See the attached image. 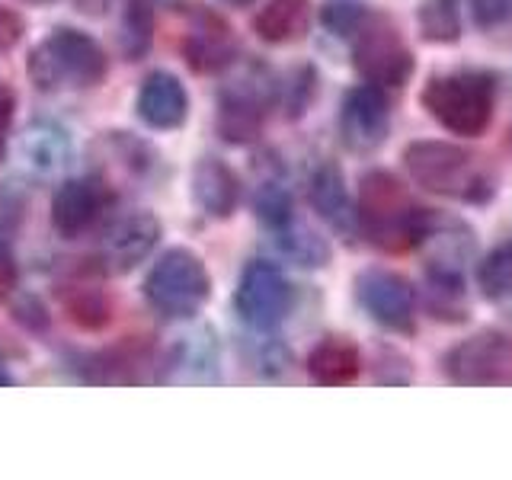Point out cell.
<instances>
[{"label":"cell","mask_w":512,"mask_h":480,"mask_svg":"<svg viewBox=\"0 0 512 480\" xmlns=\"http://www.w3.org/2000/svg\"><path fill=\"white\" fill-rule=\"evenodd\" d=\"M26 71L42 93L93 90L96 84H103V77L109 71V58L93 36L71 26H61L48 32L32 48Z\"/></svg>","instance_id":"cell-3"},{"label":"cell","mask_w":512,"mask_h":480,"mask_svg":"<svg viewBox=\"0 0 512 480\" xmlns=\"http://www.w3.org/2000/svg\"><path fill=\"white\" fill-rule=\"evenodd\" d=\"M154 42V7L151 0H125L122 23H119V45L128 61H138L151 52Z\"/></svg>","instance_id":"cell-22"},{"label":"cell","mask_w":512,"mask_h":480,"mask_svg":"<svg viewBox=\"0 0 512 480\" xmlns=\"http://www.w3.org/2000/svg\"><path fill=\"white\" fill-rule=\"evenodd\" d=\"M362 372V352L346 336H327L308 356V375L324 388H346Z\"/></svg>","instance_id":"cell-19"},{"label":"cell","mask_w":512,"mask_h":480,"mask_svg":"<svg viewBox=\"0 0 512 480\" xmlns=\"http://www.w3.org/2000/svg\"><path fill=\"white\" fill-rule=\"evenodd\" d=\"M135 109L144 125L157 128V132H170V128H180L189 119V93L176 74L154 71L144 77Z\"/></svg>","instance_id":"cell-15"},{"label":"cell","mask_w":512,"mask_h":480,"mask_svg":"<svg viewBox=\"0 0 512 480\" xmlns=\"http://www.w3.org/2000/svg\"><path fill=\"white\" fill-rule=\"evenodd\" d=\"M26 4H55V0H26Z\"/></svg>","instance_id":"cell-35"},{"label":"cell","mask_w":512,"mask_h":480,"mask_svg":"<svg viewBox=\"0 0 512 480\" xmlns=\"http://www.w3.org/2000/svg\"><path fill=\"white\" fill-rule=\"evenodd\" d=\"M308 196H311V205L314 212L324 218L330 228L352 240L359 237V215H356V202L349 199V189H346V176L343 170L324 160L314 176H311V186H308Z\"/></svg>","instance_id":"cell-17"},{"label":"cell","mask_w":512,"mask_h":480,"mask_svg":"<svg viewBox=\"0 0 512 480\" xmlns=\"http://www.w3.org/2000/svg\"><path fill=\"white\" fill-rule=\"evenodd\" d=\"M183 55L196 71L202 74H215L224 71L228 64H234L237 58V39L231 26L221 20L215 13H196L189 32H186V42H183Z\"/></svg>","instance_id":"cell-16"},{"label":"cell","mask_w":512,"mask_h":480,"mask_svg":"<svg viewBox=\"0 0 512 480\" xmlns=\"http://www.w3.org/2000/svg\"><path fill=\"white\" fill-rule=\"evenodd\" d=\"M279 234V247L285 256H292L298 266H308V269H317V266H327L330 263V247L327 240L320 237L317 231L304 228V224L292 221L288 228L276 231Z\"/></svg>","instance_id":"cell-26"},{"label":"cell","mask_w":512,"mask_h":480,"mask_svg":"<svg viewBox=\"0 0 512 480\" xmlns=\"http://www.w3.org/2000/svg\"><path fill=\"white\" fill-rule=\"evenodd\" d=\"M340 132L349 151L375 154L391 135V103L381 87L362 84L343 96L340 106Z\"/></svg>","instance_id":"cell-11"},{"label":"cell","mask_w":512,"mask_h":480,"mask_svg":"<svg viewBox=\"0 0 512 480\" xmlns=\"http://www.w3.org/2000/svg\"><path fill=\"white\" fill-rule=\"evenodd\" d=\"M144 298L167 320L196 317L212 298V276L202 256L189 247H170L144 279Z\"/></svg>","instance_id":"cell-5"},{"label":"cell","mask_w":512,"mask_h":480,"mask_svg":"<svg viewBox=\"0 0 512 480\" xmlns=\"http://www.w3.org/2000/svg\"><path fill=\"white\" fill-rule=\"evenodd\" d=\"M442 375L458 388H512V336L480 330L445 349Z\"/></svg>","instance_id":"cell-7"},{"label":"cell","mask_w":512,"mask_h":480,"mask_svg":"<svg viewBox=\"0 0 512 480\" xmlns=\"http://www.w3.org/2000/svg\"><path fill=\"white\" fill-rule=\"evenodd\" d=\"M160 221L151 212H128L116 218L103 234V260L109 269L125 272L138 266L160 240Z\"/></svg>","instance_id":"cell-14"},{"label":"cell","mask_w":512,"mask_h":480,"mask_svg":"<svg viewBox=\"0 0 512 480\" xmlns=\"http://www.w3.org/2000/svg\"><path fill=\"white\" fill-rule=\"evenodd\" d=\"M471 16L480 29H503L512 26V0H468Z\"/></svg>","instance_id":"cell-29"},{"label":"cell","mask_w":512,"mask_h":480,"mask_svg":"<svg viewBox=\"0 0 512 480\" xmlns=\"http://www.w3.org/2000/svg\"><path fill=\"white\" fill-rule=\"evenodd\" d=\"M192 202L208 218H231L240 205V180L221 157H202L192 167Z\"/></svg>","instance_id":"cell-18"},{"label":"cell","mask_w":512,"mask_h":480,"mask_svg":"<svg viewBox=\"0 0 512 480\" xmlns=\"http://www.w3.org/2000/svg\"><path fill=\"white\" fill-rule=\"evenodd\" d=\"M311 26V0H269L253 16V32L269 45H292Z\"/></svg>","instance_id":"cell-21"},{"label":"cell","mask_w":512,"mask_h":480,"mask_svg":"<svg viewBox=\"0 0 512 480\" xmlns=\"http://www.w3.org/2000/svg\"><path fill=\"white\" fill-rule=\"evenodd\" d=\"M416 26L426 42L436 45H452L461 39V16H458V0H423L416 7Z\"/></svg>","instance_id":"cell-23"},{"label":"cell","mask_w":512,"mask_h":480,"mask_svg":"<svg viewBox=\"0 0 512 480\" xmlns=\"http://www.w3.org/2000/svg\"><path fill=\"white\" fill-rule=\"evenodd\" d=\"M74 157L71 135L55 122H32L26 132L16 138V164L26 176L36 180H52L64 173Z\"/></svg>","instance_id":"cell-13"},{"label":"cell","mask_w":512,"mask_h":480,"mask_svg":"<svg viewBox=\"0 0 512 480\" xmlns=\"http://www.w3.org/2000/svg\"><path fill=\"white\" fill-rule=\"evenodd\" d=\"M426 314L445 320V324H464L468 320V301H464V276L461 266L429 260L426 266Z\"/></svg>","instance_id":"cell-20"},{"label":"cell","mask_w":512,"mask_h":480,"mask_svg":"<svg viewBox=\"0 0 512 480\" xmlns=\"http://www.w3.org/2000/svg\"><path fill=\"white\" fill-rule=\"evenodd\" d=\"M477 288L490 301L512 298V237L506 244L493 247L484 260L477 263Z\"/></svg>","instance_id":"cell-25"},{"label":"cell","mask_w":512,"mask_h":480,"mask_svg":"<svg viewBox=\"0 0 512 480\" xmlns=\"http://www.w3.org/2000/svg\"><path fill=\"white\" fill-rule=\"evenodd\" d=\"M352 64H356L365 84H375L381 90L407 87L416 71V58L397 26L388 16L372 13L365 16V23L352 36Z\"/></svg>","instance_id":"cell-6"},{"label":"cell","mask_w":512,"mask_h":480,"mask_svg":"<svg viewBox=\"0 0 512 480\" xmlns=\"http://www.w3.org/2000/svg\"><path fill=\"white\" fill-rule=\"evenodd\" d=\"M420 106L445 132L461 138H480L496 112V80L487 71L461 68L432 74L420 93Z\"/></svg>","instance_id":"cell-4"},{"label":"cell","mask_w":512,"mask_h":480,"mask_svg":"<svg viewBox=\"0 0 512 480\" xmlns=\"http://www.w3.org/2000/svg\"><path fill=\"white\" fill-rule=\"evenodd\" d=\"M13 378H10V372H7V368L4 365H0V384H10Z\"/></svg>","instance_id":"cell-33"},{"label":"cell","mask_w":512,"mask_h":480,"mask_svg":"<svg viewBox=\"0 0 512 480\" xmlns=\"http://www.w3.org/2000/svg\"><path fill=\"white\" fill-rule=\"evenodd\" d=\"M368 10L362 4H324L320 10V23H324L333 36L340 39H352L359 32V26L365 23Z\"/></svg>","instance_id":"cell-28"},{"label":"cell","mask_w":512,"mask_h":480,"mask_svg":"<svg viewBox=\"0 0 512 480\" xmlns=\"http://www.w3.org/2000/svg\"><path fill=\"white\" fill-rule=\"evenodd\" d=\"M356 301L384 330L400 336H410L416 330V292L394 269L384 266L362 269L356 276Z\"/></svg>","instance_id":"cell-9"},{"label":"cell","mask_w":512,"mask_h":480,"mask_svg":"<svg viewBox=\"0 0 512 480\" xmlns=\"http://www.w3.org/2000/svg\"><path fill=\"white\" fill-rule=\"evenodd\" d=\"M272 106V80L260 74L237 77L218 96V132L231 144H250L263 132L266 112Z\"/></svg>","instance_id":"cell-10"},{"label":"cell","mask_w":512,"mask_h":480,"mask_svg":"<svg viewBox=\"0 0 512 480\" xmlns=\"http://www.w3.org/2000/svg\"><path fill=\"white\" fill-rule=\"evenodd\" d=\"M253 208H256V218H260L272 231H282L295 221L292 196H288V189L282 183H263L260 189H256Z\"/></svg>","instance_id":"cell-27"},{"label":"cell","mask_w":512,"mask_h":480,"mask_svg":"<svg viewBox=\"0 0 512 480\" xmlns=\"http://www.w3.org/2000/svg\"><path fill=\"white\" fill-rule=\"evenodd\" d=\"M109 205V189L96 176H77L64 180L52 196V228L61 237H80L100 221Z\"/></svg>","instance_id":"cell-12"},{"label":"cell","mask_w":512,"mask_h":480,"mask_svg":"<svg viewBox=\"0 0 512 480\" xmlns=\"http://www.w3.org/2000/svg\"><path fill=\"white\" fill-rule=\"evenodd\" d=\"M359 234L384 253L420 247L436 208H423L388 170H368L359 183Z\"/></svg>","instance_id":"cell-1"},{"label":"cell","mask_w":512,"mask_h":480,"mask_svg":"<svg viewBox=\"0 0 512 480\" xmlns=\"http://www.w3.org/2000/svg\"><path fill=\"white\" fill-rule=\"evenodd\" d=\"M224 4H231V7H247V4H253V0H224Z\"/></svg>","instance_id":"cell-34"},{"label":"cell","mask_w":512,"mask_h":480,"mask_svg":"<svg viewBox=\"0 0 512 480\" xmlns=\"http://www.w3.org/2000/svg\"><path fill=\"white\" fill-rule=\"evenodd\" d=\"M404 170L432 196L464 205H487L496 196V170L484 157L452 141H410L404 148Z\"/></svg>","instance_id":"cell-2"},{"label":"cell","mask_w":512,"mask_h":480,"mask_svg":"<svg viewBox=\"0 0 512 480\" xmlns=\"http://www.w3.org/2000/svg\"><path fill=\"white\" fill-rule=\"evenodd\" d=\"M234 308L247 327L260 333L276 330L292 308V285H288L285 272L266 260L247 263L234 292Z\"/></svg>","instance_id":"cell-8"},{"label":"cell","mask_w":512,"mask_h":480,"mask_svg":"<svg viewBox=\"0 0 512 480\" xmlns=\"http://www.w3.org/2000/svg\"><path fill=\"white\" fill-rule=\"evenodd\" d=\"M13 292H16V263H13L10 247L0 240V304H4Z\"/></svg>","instance_id":"cell-31"},{"label":"cell","mask_w":512,"mask_h":480,"mask_svg":"<svg viewBox=\"0 0 512 480\" xmlns=\"http://www.w3.org/2000/svg\"><path fill=\"white\" fill-rule=\"evenodd\" d=\"M61 301L68 317L84 330H103L112 320V304L96 285H71Z\"/></svg>","instance_id":"cell-24"},{"label":"cell","mask_w":512,"mask_h":480,"mask_svg":"<svg viewBox=\"0 0 512 480\" xmlns=\"http://www.w3.org/2000/svg\"><path fill=\"white\" fill-rule=\"evenodd\" d=\"M10 119H13V93H10V87L0 84V148H4V135L10 128Z\"/></svg>","instance_id":"cell-32"},{"label":"cell","mask_w":512,"mask_h":480,"mask_svg":"<svg viewBox=\"0 0 512 480\" xmlns=\"http://www.w3.org/2000/svg\"><path fill=\"white\" fill-rule=\"evenodd\" d=\"M23 29H26L23 16L0 4V52H10V48L23 39Z\"/></svg>","instance_id":"cell-30"}]
</instances>
